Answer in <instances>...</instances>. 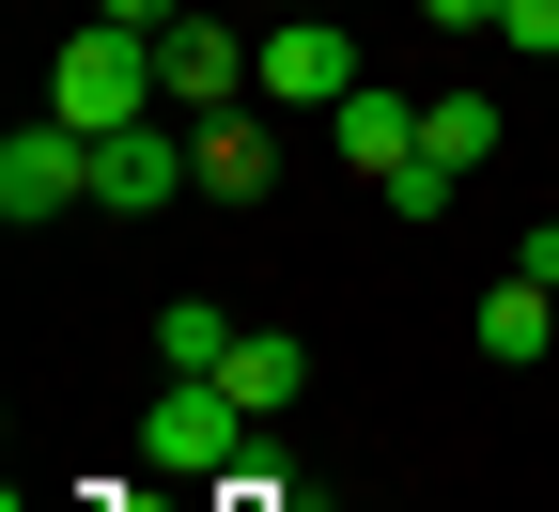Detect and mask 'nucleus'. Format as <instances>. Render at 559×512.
Returning <instances> with one entry per match:
<instances>
[{"label":"nucleus","mask_w":559,"mask_h":512,"mask_svg":"<svg viewBox=\"0 0 559 512\" xmlns=\"http://www.w3.org/2000/svg\"><path fill=\"white\" fill-rule=\"evenodd\" d=\"M419 156L481 171V156H498V94H419Z\"/></svg>","instance_id":"9"},{"label":"nucleus","mask_w":559,"mask_h":512,"mask_svg":"<svg viewBox=\"0 0 559 512\" xmlns=\"http://www.w3.org/2000/svg\"><path fill=\"white\" fill-rule=\"evenodd\" d=\"M249 94H264V109H342V94H358V47H342L326 16H280V32L249 47Z\"/></svg>","instance_id":"3"},{"label":"nucleus","mask_w":559,"mask_h":512,"mask_svg":"<svg viewBox=\"0 0 559 512\" xmlns=\"http://www.w3.org/2000/svg\"><path fill=\"white\" fill-rule=\"evenodd\" d=\"M156 94H171V109H234V94H249V47H234L218 16H171V32H156Z\"/></svg>","instance_id":"6"},{"label":"nucleus","mask_w":559,"mask_h":512,"mask_svg":"<svg viewBox=\"0 0 559 512\" xmlns=\"http://www.w3.org/2000/svg\"><path fill=\"white\" fill-rule=\"evenodd\" d=\"M218 389H234L249 419H280V404L311 389V342H296V326H234V357H218Z\"/></svg>","instance_id":"8"},{"label":"nucleus","mask_w":559,"mask_h":512,"mask_svg":"<svg viewBox=\"0 0 559 512\" xmlns=\"http://www.w3.org/2000/svg\"><path fill=\"white\" fill-rule=\"evenodd\" d=\"M187 156H202V187H218V202H264V124L202 109V140H187Z\"/></svg>","instance_id":"10"},{"label":"nucleus","mask_w":559,"mask_h":512,"mask_svg":"<svg viewBox=\"0 0 559 512\" xmlns=\"http://www.w3.org/2000/svg\"><path fill=\"white\" fill-rule=\"evenodd\" d=\"M326 140H342V171H358V187H389V171H404V156H419V109H404V94H373V79H358V94H342V109H326Z\"/></svg>","instance_id":"7"},{"label":"nucleus","mask_w":559,"mask_h":512,"mask_svg":"<svg viewBox=\"0 0 559 512\" xmlns=\"http://www.w3.org/2000/svg\"><path fill=\"white\" fill-rule=\"evenodd\" d=\"M419 16H436V32H498V0H419Z\"/></svg>","instance_id":"15"},{"label":"nucleus","mask_w":559,"mask_h":512,"mask_svg":"<svg viewBox=\"0 0 559 512\" xmlns=\"http://www.w3.org/2000/svg\"><path fill=\"white\" fill-rule=\"evenodd\" d=\"M140 451H156L171 481H234V451H249V404H234L218 373H171V389H156V434H140Z\"/></svg>","instance_id":"2"},{"label":"nucleus","mask_w":559,"mask_h":512,"mask_svg":"<svg viewBox=\"0 0 559 512\" xmlns=\"http://www.w3.org/2000/svg\"><path fill=\"white\" fill-rule=\"evenodd\" d=\"M498 47H528V62H559V0H498Z\"/></svg>","instance_id":"14"},{"label":"nucleus","mask_w":559,"mask_h":512,"mask_svg":"<svg viewBox=\"0 0 559 512\" xmlns=\"http://www.w3.org/2000/svg\"><path fill=\"white\" fill-rule=\"evenodd\" d=\"M94 16H124V32H171V16H187V0H94Z\"/></svg>","instance_id":"16"},{"label":"nucleus","mask_w":559,"mask_h":512,"mask_svg":"<svg viewBox=\"0 0 559 512\" xmlns=\"http://www.w3.org/2000/svg\"><path fill=\"white\" fill-rule=\"evenodd\" d=\"M187 187H202V156H187L171 124H109V140H94V202H109V217H156V202H187Z\"/></svg>","instance_id":"5"},{"label":"nucleus","mask_w":559,"mask_h":512,"mask_svg":"<svg viewBox=\"0 0 559 512\" xmlns=\"http://www.w3.org/2000/svg\"><path fill=\"white\" fill-rule=\"evenodd\" d=\"M451 187H466L451 156H404V171H389V202H404V217H451Z\"/></svg>","instance_id":"13"},{"label":"nucleus","mask_w":559,"mask_h":512,"mask_svg":"<svg viewBox=\"0 0 559 512\" xmlns=\"http://www.w3.org/2000/svg\"><path fill=\"white\" fill-rule=\"evenodd\" d=\"M559 342V296L544 279H498V296H481V357H544Z\"/></svg>","instance_id":"12"},{"label":"nucleus","mask_w":559,"mask_h":512,"mask_svg":"<svg viewBox=\"0 0 559 512\" xmlns=\"http://www.w3.org/2000/svg\"><path fill=\"white\" fill-rule=\"evenodd\" d=\"M47 109L62 124H156V32H124V16H79L62 32V62H47Z\"/></svg>","instance_id":"1"},{"label":"nucleus","mask_w":559,"mask_h":512,"mask_svg":"<svg viewBox=\"0 0 559 512\" xmlns=\"http://www.w3.org/2000/svg\"><path fill=\"white\" fill-rule=\"evenodd\" d=\"M62 202H94V124H16L0 140V217H62Z\"/></svg>","instance_id":"4"},{"label":"nucleus","mask_w":559,"mask_h":512,"mask_svg":"<svg viewBox=\"0 0 559 512\" xmlns=\"http://www.w3.org/2000/svg\"><path fill=\"white\" fill-rule=\"evenodd\" d=\"M218 357H234V311L218 296H171L156 311V373H218Z\"/></svg>","instance_id":"11"}]
</instances>
